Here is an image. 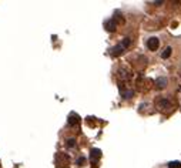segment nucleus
Listing matches in <instances>:
<instances>
[{
	"instance_id": "f257e3e1",
	"label": "nucleus",
	"mask_w": 181,
	"mask_h": 168,
	"mask_svg": "<svg viewBox=\"0 0 181 168\" xmlns=\"http://www.w3.org/2000/svg\"><path fill=\"white\" fill-rule=\"evenodd\" d=\"M130 44H131V39L130 37H126L123 40V43L117 44V46H114V47L110 50V54H111L113 57H117V56H120L127 47H130Z\"/></svg>"
},
{
	"instance_id": "f03ea898",
	"label": "nucleus",
	"mask_w": 181,
	"mask_h": 168,
	"mask_svg": "<svg viewBox=\"0 0 181 168\" xmlns=\"http://www.w3.org/2000/svg\"><path fill=\"white\" fill-rule=\"evenodd\" d=\"M56 162H57V167H67V164L70 162L69 155L64 153H58L56 155Z\"/></svg>"
},
{
	"instance_id": "7ed1b4c3",
	"label": "nucleus",
	"mask_w": 181,
	"mask_h": 168,
	"mask_svg": "<svg viewBox=\"0 0 181 168\" xmlns=\"http://www.w3.org/2000/svg\"><path fill=\"white\" fill-rule=\"evenodd\" d=\"M158 46H160V40L157 37H150V39L147 40V47H148V50L155 51L158 49Z\"/></svg>"
},
{
	"instance_id": "20e7f679",
	"label": "nucleus",
	"mask_w": 181,
	"mask_h": 168,
	"mask_svg": "<svg viewBox=\"0 0 181 168\" xmlns=\"http://www.w3.org/2000/svg\"><path fill=\"white\" fill-rule=\"evenodd\" d=\"M79 124H80V116L76 114V113H72L69 116V125L70 127H76V125H79Z\"/></svg>"
},
{
	"instance_id": "39448f33",
	"label": "nucleus",
	"mask_w": 181,
	"mask_h": 168,
	"mask_svg": "<svg viewBox=\"0 0 181 168\" xmlns=\"http://www.w3.org/2000/svg\"><path fill=\"white\" fill-rule=\"evenodd\" d=\"M90 157H91V161H93V164H94L96 161L101 157V150H99V148H93V150H91V153H90Z\"/></svg>"
},
{
	"instance_id": "423d86ee",
	"label": "nucleus",
	"mask_w": 181,
	"mask_h": 168,
	"mask_svg": "<svg viewBox=\"0 0 181 168\" xmlns=\"http://www.w3.org/2000/svg\"><path fill=\"white\" fill-rule=\"evenodd\" d=\"M106 29L109 30V31H116V29H117V22L114 20V19H111V20H109V22L106 23Z\"/></svg>"
},
{
	"instance_id": "0eeeda50",
	"label": "nucleus",
	"mask_w": 181,
	"mask_h": 168,
	"mask_svg": "<svg viewBox=\"0 0 181 168\" xmlns=\"http://www.w3.org/2000/svg\"><path fill=\"white\" fill-rule=\"evenodd\" d=\"M155 86H157V88H164L167 86V79L166 77L157 79V80H155Z\"/></svg>"
},
{
	"instance_id": "6e6552de",
	"label": "nucleus",
	"mask_w": 181,
	"mask_h": 168,
	"mask_svg": "<svg viewBox=\"0 0 181 168\" xmlns=\"http://www.w3.org/2000/svg\"><path fill=\"white\" fill-rule=\"evenodd\" d=\"M157 107H158L160 110H164V108H167V107H170V101H168L167 98H163V100H160V101L157 103Z\"/></svg>"
},
{
	"instance_id": "1a4fd4ad",
	"label": "nucleus",
	"mask_w": 181,
	"mask_h": 168,
	"mask_svg": "<svg viewBox=\"0 0 181 168\" xmlns=\"http://www.w3.org/2000/svg\"><path fill=\"white\" fill-rule=\"evenodd\" d=\"M133 95H134V91H133V90H124L123 93H121V97L126 98V100H127V98H131Z\"/></svg>"
},
{
	"instance_id": "9d476101",
	"label": "nucleus",
	"mask_w": 181,
	"mask_h": 168,
	"mask_svg": "<svg viewBox=\"0 0 181 168\" xmlns=\"http://www.w3.org/2000/svg\"><path fill=\"white\" fill-rule=\"evenodd\" d=\"M170 56H171V47H166L164 51H163V54H161V57L163 59H168Z\"/></svg>"
},
{
	"instance_id": "9b49d317",
	"label": "nucleus",
	"mask_w": 181,
	"mask_h": 168,
	"mask_svg": "<svg viewBox=\"0 0 181 168\" xmlns=\"http://www.w3.org/2000/svg\"><path fill=\"white\" fill-rule=\"evenodd\" d=\"M168 168H181V162H178V161H173V162L168 164Z\"/></svg>"
},
{
	"instance_id": "f8f14e48",
	"label": "nucleus",
	"mask_w": 181,
	"mask_h": 168,
	"mask_svg": "<svg viewBox=\"0 0 181 168\" xmlns=\"http://www.w3.org/2000/svg\"><path fill=\"white\" fill-rule=\"evenodd\" d=\"M66 144H67V147H70V148H73V147L76 145V140H74V138H69V140H67V143H66Z\"/></svg>"
},
{
	"instance_id": "ddd939ff",
	"label": "nucleus",
	"mask_w": 181,
	"mask_h": 168,
	"mask_svg": "<svg viewBox=\"0 0 181 168\" xmlns=\"http://www.w3.org/2000/svg\"><path fill=\"white\" fill-rule=\"evenodd\" d=\"M84 161H86V158H83V157H81V158H79L77 164H79V165H83V162H84Z\"/></svg>"
}]
</instances>
